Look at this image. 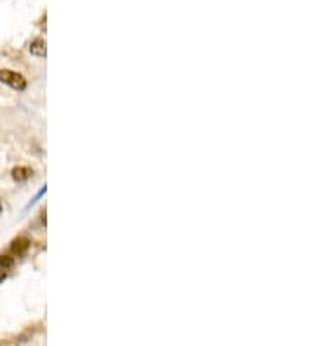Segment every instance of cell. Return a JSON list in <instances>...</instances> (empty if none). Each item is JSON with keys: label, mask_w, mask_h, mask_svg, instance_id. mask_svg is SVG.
<instances>
[{"label": "cell", "mask_w": 314, "mask_h": 346, "mask_svg": "<svg viewBox=\"0 0 314 346\" xmlns=\"http://www.w3.org/2000/svg\"><path fill=\"white\" fill-rule=\"evenodd\" d=\"M0 82L7 84L9 88L16 89V91H24L28 86L26 79L21 76L20 72L9 70V68H2L0 70Z\"/></svg>", "instance_id": "6da1fadb"}, {"label": "cell", "mask_w": 314, "mask_h": 346, "mask_svg": "<svg viewBox=\"0 0 314 346\" xmlns=\"http://www.w3.org/2000/svg\"><path fill=\"white\" fill-rule=\"evenodd\" d=\"M30 248V240L24 238V236H20V238H14L11 243V252L18 257L26 254V250Z\"/></svg>", "instance_id": "7a4b0ae2"}, {"label": "cell", "mask_w": 314, "mask_h": 346, "mask_svg": "<svg viewBox=\"0 0 314 346\" xmlns=\"http://www.w3.org/2000/svg\"><path fill=\"white\" fill-rule=\"evenodd\" d=\"M30 53H32L33 56H37V58H46V54H48V49H46V42L44 39H35L32 40V44H30Z\"/></svg>", "instance_id": "3957f363"}, {"label": "cell", "mask_w": 314, "mask_h": 346, "mask_svg": "<svg viewBox=\"0 0 314 346\" xmlns=\"http://www.w3.org/2000/svg\"><path fill=\"white\" fill-rule=\"evenodd\" d=\"M32 175H33V171L28 166H16L12 170V179L16 180V182H26Z\"/></svg>", "instance_id": "277c9868"}, {"label": "cell", "mask_w": 314, "mask_h": 346, "mask_svg": "<svg viewBox=\"0 0 314 346\" xmlns=\"http://www.w3.org/2000/svg\"><path fill=\"white\" fill-rule=\"evenodd\" d=\"M14 266V257L7 254H0V269H11Z\"/></svg>", "instance_id": "5b68a950"}, {"label": "cell", "mask_w": 314, "mask_h": 346, "mask_svg": "<svg viewBox=\"0 0 314 346\" xmlns=\"http://www.w3.org/2000/svg\"><path fill=\"white\" fill-rule=\"evenodd\" d=\"M46 191H48V186H42V189H40V191H39V192H37V194H35V198H33V199H32V201H30V203H28V207H26V208H30V207H32V205H33V203H35L37 199H39V198H42V196H44V194H46Z\"/></svg>", "instance_id": "8992f818"}, {"label": "cell", "mask_w": 314, "mask_h": 346, "mask_svg": "<svg viewBox=\"0 0 314 346\" xmlns=\"http://www.w3.org/2000/svg\"><path fill=\"white\" fill-rule=\"evenodd\" d=\"M5 278H7V273H5V269H0V283L4 282Z\"/></svg>", "instance_id": "52a82bcc"}, {"label": "cell", "mask_w": 314, "mask_h": 346, "mask_svg": "<svg viewBox=\"0 0 314 346\" xmlns=\"http://www.w3.org/2000/svg\"><path fill=\"white\" fill-rule=\"evenodd\" d=\"M46 222H48V220H46V210H42V224L46 226Z\"/></svg>", "instance_id": "ba28073f"}, {"label": "cell", "mask_w": 314, "mask_h": 346, "mask_svg": "<svg viewBox=\"0 0 314 346\" xmlns=\"http://www.w3.org/2000/svg\"><path fill=\"white\" fill-rule=\"evenodd\" d=\"M0 346H16V343H2Z\"/></svg>", "instance_id": "9c48e42d"}, {"label": "cell", "mask_w": 314, "mask_h": 346, "mask_svg": "<svg viewBox=\"0 0 314 346\" xmlns=\"http://www.w3.org/2000/svg\"><path fill=\"white\" fill-rule=\"evenodd\" d=\"M0 212H2V205H0Z\"/></svg>", "instance_id": "30bf717a"}]
</instances>
